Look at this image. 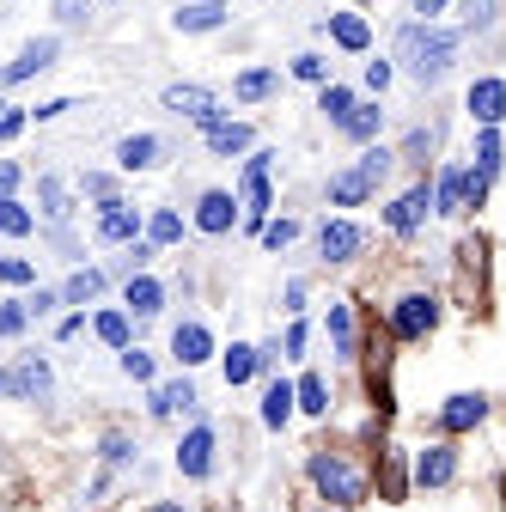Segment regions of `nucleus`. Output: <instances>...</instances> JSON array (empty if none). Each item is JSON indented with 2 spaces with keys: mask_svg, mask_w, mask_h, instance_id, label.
<instances>
[{
  "mask_svg": "<svg viewBox=\"0 0 506 512\" xmlns=\"http://www.w3.org/2000/svg\"><path fill=\"white\" fill-rule=\"evenodd\" d=\"M7 384H13L19 397H43V391H49V366H43V360H25V366L7 378Z\"/></svg>",
  "mask_w": 506,
  "mask_h": 512,
  "instance_id": "obj_26",
  "label": "nucleus"
},
{
  "mask_svg": "<svg viewBox=\"0 0 506 512\" xmlns=\"http://www.w3.org/2000/svg\"><path fill=\"white\" fill-rule=\"evenodd\" d=\"M177 470L183 476H208L214 470V427H196V433L177 445Z\"/></svg>",
  "mask_w": 506,
  "mask_h": 512,
  "instance_id": "obj_10",
  "label": "nucleus"
},
{
  "mask_svg": "<svg viewBox=\"0 0 506 512\" xmlns=\"http://www.w3.org/2000/svg\"><path fill=\"white\" fill-rule=\"evenodd\" d=\"M476 171H482V177L500 171V135H494V128H482V141H476Z\"/></svg>",
  "mask_w": 506,
  "mask_h": 512,
  "instance_id": "obj_34",
  "label": "nucleus"
},
{
  "mask_svg": "<svg viewBox=\"0 0 506 512\" xmlns=\"http://www.w3.org/2000/svg\"><path fill=\"white\" fill-rule=\"evenodd\" d=\"M165 110L196 116V122H202V135H208V128H220V104H214L208 86H165Z\"/></svg>",
  "mask_w": 506,
  "mask_h": 512,
  "instance_id": "obj_6",
  "label": "nucleus"
},
{
  "mask_svg": "<svg viewBox=\"0 0 506 512\" xmlns=\"http://www.w3.org/2000/svg\"><path fill=\"white\" fill-rule=\"evenodd\" d=\"M397 61L421 80V86H439L458 61V31H439V25H403L397 31Z\"/></svg>",
  "mask_w": 506,
  "mask_h": 512,
  "instance_id": "obj_1",
  "label": "nucleus"
},
{
  "mask_svg": "<svg viewBox=\"0 0 506 512\" xmlns=\"http://www.w3.org/2000/svg\"><path fill=\"white\" fill-rule=\"evenodd\" d=\"M433 324H439V299H433V293H409V299H397V311H391V330H397L403 342L427 336Z\"/></svg>",
  "mask_w": 506,
  "mask_h": 512,
  "instance_id": "obj_5",
  "label": "nucleus"
},
{
  "mask_svg": "<svg viewBox=\"0 0 506 512\" xmlns=\"http://www.w3.org/2000/svg\"><path fill=\"white\" fill-rule=\"evenodd\" d=\"M98 336H104L110 348H129V317H122V311H104V317H98Z\"/></svg>",
  "mask_w": 506,
  "mask_h": 512,
  "instance_id": "obj_36",
  "label": "nucleus"
},
{
  "mask_svg": "<svg viewBox=\"0 0 506 512\" xmlns=\"http://www.w3.org/2000/svg\"><path fill=\"white\" fill-rule=\"evenodd\" d=\"M177 19V31H220L226 25V13L220 7H202V0H196V7H183V13H171Z\"/></svg>",
  "mask_w": 506,
  "mask_h": 512,
  "instance_id": "obj_27",
  "label": "nucleus"
},
{
  "mask_svg": "<svg viewBox=\"0 0 506 512\" xmlns=\"http://www.w3.org/2000/svg\"><path fill=\"white\" fill-rule=\"evenodd\" d=\"M31 275H37V269L25 263V256H0V281H7V287H25Z\"/></svg>",
  "mask_w": 506,
  "mask_h": 512,
  "instance_id": "obj_39",
  "label": "nucleus"
},
{
  "mask_svg": "<svg viewBox=\"0 0 506 512\" xmlns=\"http://www.w3.org/2000/svg\"><path fill=\"white\" fill-rule=\"evenodd\" d=\"M250 372H263V348H232L226 354V384H244Z\"/></svg>",
  "mask_w": 506,
  "mask_h": 512,
  "instance_id": "obj_29",
  "label": "nucleus"
},
{
  "mask_svg": "<svg viewBox=\"0 0 506 512\" xmlns=\"http://www.w3.org/2000/svg\"><path fill=\"white\" fill-rule=\"evenodd\" d=\"M37 202H43V220H49V226H68L74 208H68V189H61V177H43V183H37Z\"/></svg>",
  "mask_w": 506,
  "mask_h": 512,
  "instance_id": "obj_20",
  "label": "nucleus"
},
{
  "mask_svg": "<svg viewBox=\"0 0 506 512\" xmlns=\"http://www.w3.org/2000/svg\"><path fill=\"white\" fill-rule=\"evenodd\" d=\"M458 476V452H452V445H427V452L415 458V482L421 488H446Z\"/></svg>",
  "mask_w": 506,
  "mask_h": 512,
  "instance_id": "obj_8",
  "label": "nucleus"
},
{
  "mask_svg": "<svg viewBox=\"0 0 506 512\" xmlns=\"http://www.w3.org/2000/svg\"><path fill=\"white\" fill-rule=\"evenodd\" d=\"M482 415H488V397H470L464 391V397H452L446 409H439V427H446V433H470Z\"/></svg>",
  "mask_w": 506,
  "mask_h": 512,
  "instance_id": "obj_15",
  "label": "nucleus"
},
{
  "mask_svg": "<svg viewBox=\"0 0 506 512\" xmlns=\"http://www.w3.org/2000/svg\"><path fill=\"white\" fill-rule=\"evenodd\" d=\"M13 189H19V165L0 159V196H13Z\"/></svg>",
  "mask_w": 506,
  "mask_h": 512,
  "instance_id": "obj_48",
  "label": "nucleus"
},
{
  "mask_svg": "<svg viewBox=\"0 0 506 512\" xmlns=\"http://www.w3.org/2000/svg\"><path fill=\"white\" fill-rule=\"evenodd\" d=\"M0 391H7V378H0Z\"/></svg>",
  "mask_w": 506,
  "mask_h": 512,
  "instance_id": "obj_53",
  "label": "nucleus"
},
{
  "mask_svg": "<svg viewBox=\"0 0 506 512\" xmlns=\"http://www.w3.org/2000/svg\"><path fill=\"white\" fill-rule=\"evenodd\" d=\"M330 31H336V43H342V49H366V43H372L366 19H354V13H336V19H330Z\"/></svg>",
  "mask_w": 506,
  "mask_h": 512,
  "instance_id": "obj_28",
  "label": "nucleus"
},
{
  "mask_svg": "<svg viewBox=\"0 0 506 512\" xmlns=\"http://www.w3.org/2000/svg\"><path fill=\"white\" fill-rule=\"evenodd\" d=\"M25 317H31L25 305H0V336H19V330H25Z\"/></svg>",
  "mask_w": 506,
  "mask_h": 512,
  "instance_id": "obj_43",
  "label": "nucleus"
},
{
  "mask_svg": "<svg viewBox=\"0 0 506 512\" xmlns=\"http://www.w3.org/2000/svg\"><path fill=\"white\" fill-rule=\"evenodd\" d=\"M202 7H226V0H202Z\"/></svg>",
  "mask_w": 506,
  "mask_h": 512,
  "instance_id": "obj_52",
  "label": "nucleus"
},
{
  "mask_svg": "<svg viewBox=\"0 0 506 512\" xmlns=\"http://www.w3.org/2000/svg\"><path fill=\"white\" fill-rule=\"evenodd\" d=\"M147 512H183V506H171V500H153V506H147Z\"/></svg>",
  "mask_w": 506,
  "mask_h": 512,
  "instance_id": "obj_51",
  "label": "nucleus"
},
{
  "mask_svg": "<svg viewBox=\"0 0 506 512\" xmlns=\"http://www.w3.org/2000/svg\"><path fill=\"white\" fill-rule=\"evenodd\" d=\"M0 110H7V104H0Z\"/></svg>",
  "mask_w": 506,
  "mask_h": 512,
  "instance_id": "obj_54",
  "label": "nucleus"
},
{
  "mask_svg": "<svg viewBox=\"0 0 506 512\" xmlns=\"http://www.w3.org/2000/svg\"><path fill=\"white\" fill-rule=\"evenodd\" d=\"M293 74H299V80H311V86H324V74H330V68H324V55H299V61H293Z\"/></svg>",
  "mask_w": 506,
  "mask_h": 512,
  "instance_id": "obj_40",
  "label": "nucleus"
},
{
  "mask_svg": "<svg viewBox=\"0 0 506 512\" xmlns=\"http://www.w3.org/2000/svg\"><path fill=\"white\" fill-rule=\"evenodd\" d=\"M208 147L232 159V153H244V147H250V128H244V122H220V128H208Z\"/></svg>",
  "mask_w": 506,
  "mask_h": 512,
  "instance_id": "obj_25",
  "label": "nucleus"
},
{
  "mask_svg": "<svg viewBox=\"0 0 506 512\" xmlns=\"http://www.w3.org/2000/svg\"><path fill=\"white\" fill-rule=\"evenodd\" d=\"M348 110H354V92H348V86H324V116H330V122H342Z\"/></svg>",
  "mask_w": 506,
  "mask_h": 512,
  "instance_id": "obj_38",
  "label": "nucleus"
},
{
  "mask_svg": "<svg viewBox=\"0 0 506 512\" xmlns=\"http://www.w3.org/2000/svg\"><path fill=\"white\" fill-rule=\"evenodd\" d=\"M269 153H257L244 165V220H250V232H263L269 226Z\"/></svg>",
  "mask_w": 506,
  "mask_h": 512,
  "instance_id": "obj_4",
  "label": "nucleus"
},
{
  "mask_svg": "<svg viewBox=\"0 0 506 512\" xmlns=\"http://www.w3.org/2000/svg\"><path fill=\"white\" fill-rule=\"evenodd\" d=\"M500 19V0H464V25L470 31H488Z\"/></svg>",
  "mask_w": 506,
  "mask_h": 512,
  "instance_id": "obj_35",
  "label": "nucleus"
},
{
  "mask_svg": "<svg viewBox=\"0 0 506 512\" xmlns=\"http://www.w3.org/2000/svg\"><path fill=\"white\" fill-rule=\"evenodd\" d=\"M122 372H129V378H141V384H147V378H153V360H147L141 348H122Z\"/></svg>",
  "mask_w": 506,
  "mask_h": 512,
  "instance_id": "obj_41",
  "label": "nucleus"
},
{
  "mask_svg": "<svg viewBox=\"0 0 506 512\" xmlns=\"http://www.w3.org/2000/svg\"><path fill=\"white\" fill-rule=\"evenodd\" d=\"M433 214H464V171L458 165L439 171V183H433Z\"/></svg>",
  "mask_w": 506,
  "mask_h": 512,
  "instance_id": "obj_17",
  "label": "nucleus"
},
{
  "mask_svg": "<svg viewBox=\"0 0 506 512\" xmlns=\"http://www.w3.org/2000/svg\"><path fill=\"white\" fill-rule=\"evenodd\" d=\"M159 305H165V287H159L153 275H135V281H129V311H135V317H153Z\"/></svg>",
  "mask_w": 506,
  "mask_h": 512,
  "instance_id": "obj_22",
  "label": "nucleus"
},
{
  "mask_svg": "<svg viewBox=\"0 0 506 512\" xmlns=\"http://www.w3.org/2000/svg\"><path fill=\"white\" fill-rule=\"evenodd\" d=\"M311 482H318V494L336 500V506H354V500L366 494V476H360L348 458H336V452H318V458H311Z\"/></svg>",
  "mask_w": 506,
  "mask_h": 512,
  "instance_id": "obj_3",
  "label": "nucleus"
},
{
  "mask_svg": "<svg viewBox=\"0 0 506 512\" xmlns=\"http://www.w3.org/2000/svg\"><path fill=\"white\" fill-rule=\"evenodd\" d=\"M135 232H141V214H135L129 202H116V196H110L104 214H98V238H104V244H122V238H135Z\"/></svg>",
  "mask_w": 506,
  "mask_h": 512,
  "instance_id": "obj_12",
  "label": "nucleus"
},
{
  "mask_svg": "<svg viewBox=\"0 0 506 512\" xmlns=\"http://www.w3.org/2000/svg\"><path fill=\"white\" fill-rule=\"evenodd\" d=\"M171 409H202V397L189 384H159L153 391V415H171Z\"/></svg>",
  "mask_w": 506,
  "mask_h": 512,
  "instance_id": "obj_24",
  "label": "nucleus"
},
{
  "mask_svg": "<svg viewBox=\"0 0 506 512\" xmlns=\"http://www.w3.org/2000/svg\"><path fill=\"white\" fill-rule=\"evenodd\" d=\"M159 153H165V147H159L153 135H129V141L116 147V165H122V171H147V165H159Z\"/></svg>",
  "mask_w": 506,
  "mask_h": 512,
  "instance_id": "obj_18",
  "label": "nucleus"
},
{
  "mask_svg": "<svg viewBox=\"0 0 506 512\" xmlns=\"http://www.w3.org/2000/svg\"><path fill=\"white\" fill-rule=\"evenodd\" d=\"M19 128H25V110H13V104H7V110H0V141H13Z\"/></svg>",
  "mask_w": 506,
  "mask_h": 512,
  "instance_id": "obj_47",
  "label": "nucleus"
},
{
  "mask_svg": "<svg viewBox=\"0 0 506 512\" xmlns=\"http://www.w3.org/2000/svg\"><path fill=\"white\" fill-rule=\"evenodd\" d=\"M470 110H476L482 128H494V122L506 116V80H476V86H470Z\"/></svg>",
  "mask_w": 506,
  "mask_h": 512,
  "instance_id": "obj_13",
  "label": "nucleus"
},
{
  "mask_svg": "<svg viewBox=\"0 0 506 512\" xmlns=\"http://www.w3.org/2000/svg\"><path fill=\"white\" fill-rule=\"evenodd\" d=\"M104 458H110V464H122V458H129V439L110 433V439H104Z\"/></svg>",
  "mask_w": 506,
  "mask_h": 512,
  "instance_id": "obj_49",
  "label": "nucleus"
},
{
  "mask_svg": "<svg viewBox=\"0 0 506 512\" xmlns=\"http://www.w3.org/2000/svg\"><path fill=\"white\" fill-rule=\"evenodd\" d=\"M452 0H415V13H446Z\"/></svg>",
  "mask_w": 506,
  "mask_h": 512,
  "instance_id": "obj_50",
  "label": "nucleus"
},
{
  "mask_svg": "<svg viewBox=\"0 0 506 512\" xmlns=\"http://www.w3.org/2000/svg\"><path fill=\"white\" fill-rule=\"evenodd\" d=\"M208 354H214L208 324H177V330H171V360H177V366H202Z\"/></svg>",
  "mask_w": 506,
  "mask_h": 512,
  "instance_id": "obj_7",
  "label": "nucleus"
},
{
  "mask_svg": "<svg viewBox=\"0 0 506 512\" xmlns=\"http://www.w3.org/2000/svg\"><path fill=\"white\" fill-rule=\"evenodd\" d=\"M360 244H366V232H360L354 220H324V232H318V250L330 256V263H348Z\"/></svg>",
  "mask_w": 506,
  "mask_h": 512,
  "instance_id": "obj_9",
  "label": "nucleus"
},
{
  "mask_svg": "<svg viewBox=\"0 0 506 512\" xmlns=\"http://www.w3.org/2000/svg\"><path fill=\"white\" fill-rule=\"evenodd\" d=\"M482 196H488V177L482 171H464V208H476Z\"/></svg>",
  "mask_w": 506,
  "mask_h": 512,
  "instance_id": "obj_44",
  "label": "nucleus"
},
{
  "mask_svg": "<svg viewBox=\"0 0 506 512\" xmlns=\"http://www.w3.org/2000/svg\"><path fill=\"white\" fill-rule=\"evenodd\" d=\"M232 214H238V202L226 196V189H208V196L196 202V226H202V232H226Z\"/></svg>",
  "mask_w": 506,
  "mask_h": 512,
  "instance_id": "obj_16",
  "label": "nucleus"
},
{
  "mask_svg": "<svg viewBox=\"0 0 506 512\" xmlns=\"http://www.w3.org/2000/svg\"><path fill=\"white\" fill-rule=\"evenodd\" d=\"M330 336H336L342 354H354V317H348V305H330Z\"/></svg>",
  "mask_w": 506,
  "mask_h": 512,
  "instance_id": "obj_37",
  "label": "nucleus"
},
{
  "mask_svg": "<svg viewBox=\"0 0 506 512\" xmlns=\"http://www.w3.org/2000/svg\"><path fill=\"white\" fill-rule=\"evenodd\" d=\"M55 19L61 25H80L86 19V0H55Z\"/></svg>",
  "mask_w": 506,
  "mask_h": 512,
  "instance_id": "obj_46",
  "label": "nucleus"
},
{
  "mask_svg": "<svg viewBox=\"0 0 506 512\" xmlns=\"http://www.w3.org/2000/svg\"><path fill=\"white\" fill-rule=\"evenodd\" d=\"M293 403H299L305 415H324V409H330V384H324L318 372H305V378L293 384Z\"/></svg>",
  "mask_w": 506,
  "mask_h": 512,
  "instance_id": "obj_21",
  "label": "nucleus"
},
{
  "mask_svg": "<svg viewBox=\"0 0 506 512\" xmlns=\"http://www.w3.org/2000/svg\"><path fill=\"white\" fill-rule=\"evenodd\" d=\"M427 208H433V196H427V183H415L409 196H397V208H391L385 220H391V232H415V226L427 220Z\"/></svg>",
  "mask_w": 506,
  "mask_h": 512,
  "instance_id": "obj_14",
  "label": "nucleus"
},
{
  "mask_svg": "<svg viewBox=\"0 0 506 512\" xmlns=\"http://www.w3.org/2000/svg\"><path fill=\"white\" fill-rule=\"evenodd\" d=\"M378 122H385V110H378V104H360V98H354V110H348L336 128H342L348 141H372V135H378Z\"/></svg>",
  "mask_w": 506,
  "mask_h": 512,
  "instance_id": "obj_19",
  "label": "nucleus"
},
{
  "mask_svg": "<svg viewBox=\"0 0 506 512\" xmlns=\"http://www.w3.org/2000/svg\"><path fill=\"white\" fill-rule=\"evenodd\" d=\"M391 159H397L391 147H366V153H360V165H348V171H336V177H330V202H336V208H360L372 189L385 183Z\"/></svg>",
  "mask_w": 506,
  "mask_h": 512,
  "instance_id": "obj_2",
  "label": "nucleus"
},
{
  "mask_svg": "<svg viewBox=\"0 0 506 512\" xmlns=\"http://www.w3.org/2000/svg\"><path fill=\"white\" fill-rule=\"evenodd\" d=\"M49 61H55V37H37V43H25V49H19V61H7V74H0V80H7V86H19V80L43 74Z\"/></svg>",
  "mask_w": 506,
  "mask_h": 512,
  "instance_id": "obj_11",
  "label": "nucleus"
},
{
  "mask_svg": "<svg viewBox=\"0 0 506 512\" xmlns=\"http://www.w3.org/2000/svg\"><path fill=\"white\" fill-rule=\"evenodd\" d=\"M366 86L385 92V86H391V61H366Z\"/></svg>",
  "mask_w": 506,
  "mask_h": 512,
  "instance_id": "obj_45",
  "label": "nucleus"
},
{
  "mask_svg": "<svg viewBox=\"0 0 506 512\" xmlns=\"http://www.w3.org/2000/svg\"><path fill=\"white\" fill-rule=\"evenodd\" d=\"M293 232H299L293 220H269V226H263V244H269V250H281V244H293Z\"/></svg>",
  "mask_w": 506,
  "mask_h": 512,
  "instance_id": "obj_42",
  "label": "nucleus"
},
{
  "mask_svg": "<svg viewBox=\"0 0 506 512\" xmlns=\"http://www.w3.org/2000/svg\"><path fill=\"white\" fill-rule=\"evenodd\" d=\"M31 226H37V220H31V214L13 202V196H0V232H7V238H25Z\"/></svg>",
  "mask_w": 506,
  "mask_h": 512,
  "instance_id": "obj_32",
  "label": "nucleus"
},
{
  "mask_svg": "<svg viewBox=\"0 0 506 512\" xmlns=\"http://www.w3.org/2000/svg\"><path fill=\"white\" fill-rule=\"evenodd\" d=\"M98 293H104V275L98 269H80V275H68V287H61V305H86Z\"/></svg>",
  "mask_w": 506,
  "mask_h": 512,
  "instance_id": "obj_23",
  "label": "nucleus"
},
{
  "mask_svg": "<svg viewBox=\"0 0 506 512\" xmlns=\"http://www.w3.org/2000/svg\"><path fill=\"white\" fill-rule=\"evenodd\" d=\"M293 415V384H269V397H263V421L269 427H287Z\"/></svg>",
  "mask_w": 506,
  "mask_h": 512,
  "instance_id": "obj_30",
  "label": "nucleus"
},
{
  "mask_svg": "<svg viewBox=\"0 0 506 512\" xmlns=\"http://www.w3.org/2000/svg\"><path fill=\"white\" fill-rule=\"evenodd\" d=\"M183 238V220L171 214V208H159L153 220H147V244H177Z\"/></svg>",
  "mask_w": 506,
  "mask_h": 512,
  "instance_id": "obj_31",
  "label": "nucleus"
},
{
  "mask_svg": "<svg viewBox=\"0 0 506 512\" xmlns=\"http://www.w3.org/2000/svg\"><path fill=\"white\" fill-rule=\"evenodd\" d=\"M275 92V74L269 68H250V74H238V98L250 104V98H269Z\"/></svg>",
  "mask_w": 506,
  "mask_h": 512,
  "instance_id": "obj_33",
  "label": "nucleus"
}]
</instances>
